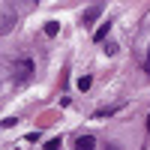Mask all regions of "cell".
<instances>
[{
    "instance_id": "obj_8",
    "label": "cell",
    "mask_w": 150,
    "mask_h": 150,
    "mask_svg": "<svg viewBox=\"0 0 150 150\" xmlns=\"http://www.w3.org/2000/svg\"><path fill=\"white\" fill-rule=\"evenodd\" d=\"M90 87V75H84V78H78V90H87Z\"/></svg>"
},
{
    "instance_id": "obj_2",
    "label": "cell",
    "mask_w": 150,
    "mask_h": 150,
    "mask_svg": "<svg viewBox=\"0 0 150 150\" xmlns=\"http://www.w3.org/2000/svg\"><path fill=\"white\" fill-rule=\"evenodd\" d=\"M30 69H33L30 60H18L15 69H12V72H15V81H27V78H30Z\"/></svg>"
},
{
    "instance_id": "obj_1",
    "label": "cell",
    "mask_w": 150,
    "mask_h": 150,
    "mask_svg": "<svg viewBox=\"0 0 150 150\" xmlns=\"http://www.w3.org/2000/svg\"><path fill=\"white\" fill-rule=\"evenodd\" d=\"M15 27V12L12 9H0V33H9Z\"/></svg>"
},
{
    "instance_id": "obj_3",
    "label": "cell",
    "mask_w": 150,
    "mask_h": 150,
    "mask_svg": "<svg viewBox=\"0 0 150 150\" xmlns=\"http://www.w3.org/2000/svg\"><path fill=\"white\" fill-rule=\"evenodd\" d=\"M99 15H102V6H90V9H84V15H81V24H93Z\"/></svg>"
},
{
    "instance_id": "obj_5",
    "label": "cell",
    "mask_w": 150,
    "mask_h": 150,
    "mask_svg": "<svg viewBox=\"0 0 150 150\" xmlns=\"http://www.w3.org/2000/svg\"><path fill=\"white\" fill-rule=\"evenodd\" d=\"M108 30H111V24H102V27H99V30L93 33V39H96V42H102V39H105V33H108Z\"/></svg>"
},
{
    "instance_id": "obj_7",
    "label": "cell",
    "mask_w": 150,
    "mask_h": 150,
    "mask_svg": "<svg viewBox=\"0 0 150 150\" xmlns=\"http://www.w3.org/2000/svg\"><path fill=\"white\" fill-rule=\"evenodd\" d=\"M57 30H60V27H57L54 21H48V24H45V33H48V36H57Z\"/></svg>"
},
{
    "instance_id": "obj_6",
    "label": "cell",
    "mask_w": 150,
    "mask_h": 150,
    "mask_svg": "<svg viewBox=\"0 0 150 150\" xmlns=\"http://www.w3.org/2000/svg\"><path fill=\"white\" fill-rule=\"evenodd\" d=\"M45 150H63V147H60V138H51V141H45Z\"/></svg>"
},
{
    "instance_id": "obj_9",
    "label": "cell",
    "mask_w": 150,
    "mask_h": 150,
    "mask_svg": "<svg viewBox=\"0 0 150 150\" xmlns=\"http://www.w3.org/2000/svg\"><path fill=\"white\" fill-rule=\"evenodd\" d=\"M147 72H150V48H147Z\"/></svg>"
},
{
    "instance_id": "obj_10",
    "label": "cell",
    "mask_w": 150,
    "mask_h": 150,
    "mask_svg": "<svg viewBox=\"0 0 150 150\" xmlns=\"http://www.w3.org/2000/svg\"><path fill=\"white\" fill-rule=\"evenodd\" d=\"M147 129H150V117H147Z\"/></svg>"
},
{
    "instance_id": "obj_4",
    "label": "cell",
    "mask_w": 150,
    "mask_h": 150,
    "mask_svg": "<svg viewBox=\"0 0 150 150\" xmlns=\"http://www.w3.org/2000/svg\"><path fill=\"white\" fill-rule=\"evenodd\" d=\"M96 147V138L93 135H81L78 141H75V150H93Z\"/></svg>"
}]
</instances>
